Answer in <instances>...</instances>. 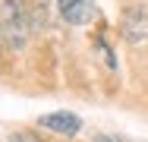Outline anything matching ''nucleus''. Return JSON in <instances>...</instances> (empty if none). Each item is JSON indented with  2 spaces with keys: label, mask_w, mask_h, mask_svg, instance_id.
Wrapping results in <instances>:
<instances>
[{
  "label": "nucleus",
  "mask_w": 148,
  "mask_h": 142,
  "mask_svg": "<svg viewBox=\"0 0 148 142\" xmlns=\"http://www.w3.org/2000/svg\"><path fill=\"white\" fill-rule=\"evenodd\" d=\"M13 142H38V139H35L32 133H16V136H13Z\"/></svg>",
  "instance_id": "nucleus-7"
},
{
  "label": "nucleus",
  "mask_w": 148,
  "mask_h": 142,
  "mask_svg": "<svg viewBox=\"0 0 148 142\" xmlns=\"http://www.w3.org/2000/svg\"><path fill=\"white\" fill-rule=\"evenodd\" d=\"M95 142H129L123 136H110V133H95Z\"/></svg>",
  "instance_id": "nucleus-6"
},
{
  "label": "nucleus",
  "mask_w": 148,
  "mask_h": 142,
  "mask_svg": "<svg viewBox=\"0 0 148 142\" xmlns=\"http://www.w3.org/2000/svg\"><path fill=\"white\" fill-rule=\"evenodd\" d=\"M95 51L101 54V60H104V66H107V70H117V57H114V51L107 48V41H104V38H95Z\"/></svg>",
  "instance_id": "nucleus-5"
},
{
  "label": "nucleus",
  "mask_w": 148,
  "mask_h": 142,
  "mask_svg": "<svg viewBox=\"0 0 148 142\" xmlns=\"http://www.w3.org/2000/svg\"><path fill=\"white\" fill-rule=\"evenodd\" d=\"M41 126H44V130H54L60 136H76V133L82 130V117H76V114H69V111L44 114V117H41Z\"/></svg>",
  "instance_id": "nucleus-3"
},
{
  "label": "nucleus",
  "mask_w": 148,
  "mask_h": 142,
  "mask_svg": "<svg viewBox=\"0 0 148 142\" xmlns=\"http://www.w3.org/2000/svg\"><path fill=\"white\" fill-rule=\"evenodd\" d=\"M0 41H3V32H0Z\"/></svg>",
  "instance_id": "nucleus-8"
},
{
  "label": "nucleus",
  "mask_w": 148,
  "mask_h": 142,
  "mask_svg": "<svg viewBox=\"0 0 148 142\" xmlns=\"http://www.w3.org/2000/svg\"><path fill=\"white\" fill-rule=\"evenodd\" d=\"M0 32L13 51H22L29 41V10L22 0H3V16H0Z\"/></svg>",
  "instance_id": "nucleus-1"
},
{
  "label": "nucleus",
  "mask_w": 148,
  "mask_h": 142,
  "mask_svg": "<svg viewBox=\"0 0 148 142\" xmlns=\"http://www.w3.org/2000/svg\"><path fill=\"white\" fill-rule=\"evenodd\" d=\"M123 35H126L132 44H142L148 38V13L142 6H136V10H129V13L123 16Z\"/></svg>",
  "instance_id": "nucleus-4"
},
{
  "label": "nucleus",
  "mask_w": 148,
  "mask_h": 142,
  "mask_svg": "<svg viewBox=\"0 0 148 142\" xmlns=\"http://www.w3.org/2000/svg\"><path fill=\"white\" fill-rule=\"evenodd\" d=\"M60 3V16L69 26H88L98 16V3L95 0H57Z\"/></svg>",
  "instance_id": "nucleus-2"
}]
</instances>
